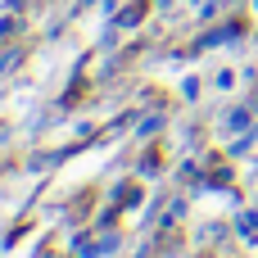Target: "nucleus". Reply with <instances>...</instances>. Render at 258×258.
<instances>
[]
</instances>
